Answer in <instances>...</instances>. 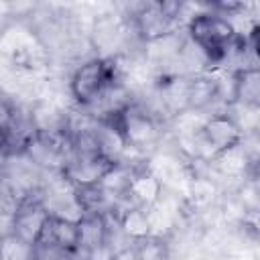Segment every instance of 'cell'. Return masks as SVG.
I'll list each match as a JSON object with an SVG mask.
<instances>
[{
	"label": "cell",
	"instance_id": "1",
	"mask_svg": "<svg viewBox=\"0 0 260 260\" xmlns=\"http://www.w3.org/2000/svg\"><path fill=\"white\" fill-rule=\"evenodd\" d=\"M185 28H187V39L191 43H195L205 53V57L209 59L211 65L223 63L225 57L230 55V51L240 41L232 22L225 16H221L219 12L211 10L209 4L203 12L193 16Z\"/></svg>",
	"mask_w": 260,
	"mask_h": 260
},
{
	"label": "cell",
	"instance_id": "2",
	"mask_svg": "<svg viewBox=\"0 0 260 260\" xmlns=\"http://www.w3.org/2000/svg\"><path fill=\"white\" fill-rule=\"evenodd\" d=\"M116 79H118L116 61L102 59V57L93 55V57L81 61L73 69V73L69 75V81H67V89L77 108H87Z\"/></svg>",
	"mask_w": 260,
	"mask_h": 260
},
{
	"label": "cell",
	"instance_id": "3",
	"mask_svg": "<svg viewBox=\"0 0 260 260\" xmlns=\"http://www.w3.org/2000/svg\"><path fill=\"white\" fill-rule=\"evenodd\" d=\"M122 134L128 148H134L142 154L154 148L162 136V126L156 116H152L144 106L136 100L114 120H110Z\"/></svg>",
	"mask_w": 260,
	"mask_h": 260
},
{
	"label": "cell",
	"instance_id": "4",
	"mask_svg": "<svg viewBox=\"0 0 260 260\" xmlns=\"http://www.w3.org/2000/svg\"><path fill=\"white\" fill-rule=\"evenodd\" d=\"M14 221H12V234H16L20 240L37 246L43 238V232L49 221V213L41 201V191L37 195H30L22 199L14 211Z\"/></svg>",
	"mask_w": 260,
	"mask_h": 260
},
{
	"label": "cell",
	"instance_id": "5",
	"mask_svg": "<svg viewBox=\"0 0 260 260\" xmlns=\"http://www.w3.org/2000/svg\"><path fill=\"white\" fill-rule=\"evenodd\" d=\"M199 134L205 140V144L213 150V154L240 144L242 142V136H244L240 132V128L236 126V122L228 116L225 108L219 110V112L207 114V120H205L203 128L199 130Z\"/></svg>",
	"mask_w": 260,
	"mask_h": 260
},
{
	"label": "cell",
	"instance_id": "6",
	"mask_svg": "<svg viewBox=\"0 0 260 260\" xmlns=\"http://www.w3.org/2000/svg\"><path fill=\"white\" fill-rule=\"evenodd\" d=\"M112 167H114V162L108 160L102 154H95V156H73L61 169V175L73 187H89V185H100L102 179L106 177V173Z\"/></svg>",
	"mask_w": 260,
	"mask_h": 260
},
{
	"label": "cell",
	"instance_id": "7",
	"mask_svg": "<svg viewBox=\"0 0 260 260\" xmlns=\"http://www.w3.org/2000/svg\"><path fill=\"white\" fill-rule=\"evenodd\" d=\"M254 165H256V162H252V158L248 156V152L244 150V146H242V142H240V144H236V146H232V148H225V150L217 152V154L209 160L207 167H209L215 175H219V177H223V179H230V181H236V183L240 185L242 181L248 179L250 169H252Z\"/></svg>",
	"mask_w": 260,
	"mask_h": 260
},
{
	"label": "cell",
	"instance_id": "8",
	"mask_svg": "<svg viewBox=\"0 0 260 260\" xmlns=\"http://www.w3.org/2000/svg\"><path fill=\"white\" fill-rule=\"evenodd\" d=\"M37 246H49L65 256L79 252V225L77 221L49 217L47 228L43 232V238Z\"/></svg>",
	"mask_w": 260,
	"mask_h": 260
},
{
	"label": "cell",
	"instance_id": "9",
	"mask_svg": "<svg viewBox=\"0 0 260 260\" xmlns=\"http://www.w3.org/2000/svg\"><path fill=\"white\" fill-rule=\"evenodd\" d=\"M162 191H165L162 183H160L146 167H140V169L134 171L124 199H126L130 205H138V207L148 209L150 205H154V203L160 199Z\"/></svg>",
	"mask_w": 260,
	"mask_h": 260
},
{
	"label": "cell",
	"instance_id": "10",
	"mask_svg": "<svg viewBox=\"0 0 260 260\" xmlns=\"http://www.w3.org/2000/svg\"><path fill=\"white\" fill-rule=\"evenodd\" d=\"M215 102H219L215 75L205 71L193 77H187V110L205 112Z\"/></svg>",
	"mask_w": 260,
	"mask_h": 260
},
{
	"label": "cell",
	"instance_id": "11",
	"mask_svg": "<svg viewBox=\"0 0 260 260\" xmlns=\"http://www.w3.org/2000/svg\"><path fill=\"white\" fill-rule=\"evenodd\" d=\"M232 102L246 106H260V71L258 67H246L234 71Z\"/></svg>",
	"mask_w": 260,
	"mask_h": 260
},
{
	"label": "cell",
	"instance_id": "12",
	"mask_svg": "<svg viewBox=\"0 0 260 260\" xmlns=\"http://www.w3.org/2000/svg\"><path fill=\"white\" fill-rule=\"evenodd\" d=\"M79 252L87 254L106 244V219L102 213H85L79 221Z\"/></svg>",
	"mask_w": 260,
	"mask_h": 260
},
{
	"label": "cell",
	"instance_id": "13",
	"mask_svg": "<svg viewBox=\"0 0 260 260\" xmlns=\"http://www.w3.org/2000/svg\"><path fill=\"white\" fill-rule=\"evenodd\" d=\"M0 260H37V246L8 234L0 240Z\"/></svg>",
	"mask_w": 260,
	"mask_h": 260
},
{
	"label": "cell",
	"instance_id": "14",
	"mask_svg": "<svg viewBox=\"0 0 260 260\" xmlns=\"http://www.w3.org/2000/svg\"><path fill=\"white\" fill-rule=\"evenodd\" d=\"M134 248H136L138 260H169L171 258L169 242L162 240V238L148 236L144 240L134 242Z\"/></svg>",
	"mask_w": 260,
	"mask_h": 260
},
{
	"label": "cell",
	"instance_id": "15",
	"mask_svg": "<svg viewBox=\"0 0 260 260\" xmlns=\"http://www.w3.org/2000/svg\"><path fill=\"white\" fill-rule=\"evenodd\" d=\"M12 221H14L12 211L0 207V240L6 238L8 234H12Z\"/></svg>",
	"mask_w": 260,
	"mask_h": 260
},
{
	"label": "cell",
	"instance_id": "16",
	"mask_svg": "<svg viewBox=\"0 0 260 260\" xmlns=\"http://www.w3.org/2000/svg\"><path fill=\"white\" fill-rule=\"evenodd\" d=\"M112 260H138V256H136V248H134V244H130V246H126V248H122V250H118V252H114V256H112Z\"/></svg>",
	"mask_w": 260,
	"mask_h": 260
},
{
	"label": "cell",
	"instance_id": "17",
	"mask_svg": "<svg viewBox=\"0 0 260 260\" xmlns=\"http://www.w3.org/2000/svg\"><path fill=\"white\" fill-rule=\"evenodd\" d=\"M77 254H79V252H77ZM77 254H71V256H69V260H87V256H85V254H81V256H77Z\"/></svg>",
	"mask_w": 260,
	"mask_h": 260
},
{
	"label": "cell",
	"instance_id": "18",
	"mask_svg": "<svg viewBox=\"0 0 260 260\" xmlns=\"http://www.w3.org/2000/svg\"><path fill=\"white\" fill-rule=\"evenodd\" d=\"M4 100H6V95H4V93H2V89H0V104H2Z\"/></svg>",
	"mask_w": 260,
	"mask_h": 260
}]
</instances>
